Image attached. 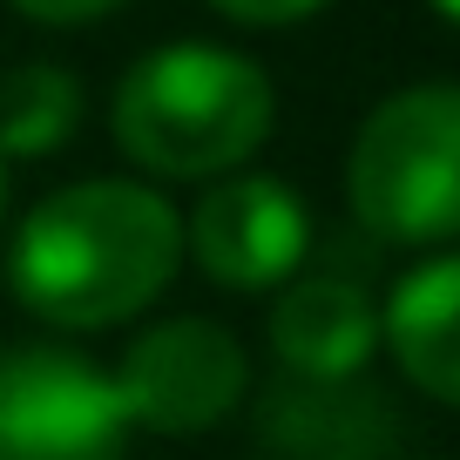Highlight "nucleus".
<instances>
[{
  "mask_svg": "<svg viewBox=\"0 0 460 460\" xmlns=\"http://www.w3.org/2000/svg\"><path fill=\"white\" fill-rule=\"evenodd\" d=\"M345 197L386 244H440L460 230V82L386 95L352 136Z\"/></svg>",
  "mask_w": 460,
  "mask_h": 460,
  "instance_id": "obj_3",
  "label": "nucleus"
},
{
  "mask_svg": "<svg viewBox=\"0 0 460 460\" xmlns=\"http://www.w3.org/2000/svg\"><path fill=\"white\" fill-rule=\"evenodd\" d=\"M183 237L217 285L264 291V285H285L305 264L312 217H305L298 190L278 183V176H230V183H217L197 203Z\"/></svg>",
  "mask_w": 460,
  "mask_h": 460,
  "instance_id": "obj_6",
  "label": "nucleus"
},
{
  "mask_svg": "<svg viewBox=\"0 0 460 460\" xmlns=\"http://www.w3.org/2000/svg\"><path fill=\"white\" fill-rule=\"evenodd\" d=\"M251 366L244 345L210 318H163L143 339H129L122 373H115V400L129 413V427L149 433H203L244 400Z\"/></svg>",
  "mask_w": 460,
  "mask_h": 460,
  "instance_id": "obj_5",
  "label": "nucleus"
},
{
  "mask_svg": "<svg viewBox=\"0 0 460 460\" xmlns=\"http://www.w3.org/2000/svg\"><path fill=\"white\" fill-rule=\"evenodd\" d=\"M82 122V82L55 61H28L0 82V156H48Z\"/></svg>",
  "mask_w": 460,
  "mask_h": 460,
  "instance_id": "obj_10",
  "label": "nucleus"
},
{
  "mask_svg": "<svg viewBox=\"0 0 460 460\" xmlns=\"http://www.w3.org/2000/svg\"><path fill=\"white\" fill-rule=\"evenodd\" d=\"M379 339L420 393L460 406V251L427 258L393 285L379 312Z\"/></svg>",
  "mask_w": 460,
  "mask_h": 460,
  "instance_id": "obj_9",
  "label": "nucleus"
},
{
  "mask_svg": "<svg viewBox=\"0 0 460 460\" xmlns=\"http://www.w3.org/2000/svg\"><path fill=\"white\" fill-rule=\"evenodd\" d=\"M217 14H230V21H251V28H285V21H305V14H318L325 0H210Z\"/></svg>",
  "mask_w": 460,
  "mask_h": 460,
  "instance_id": "obj_11",
  "label": "nucleus"
},
{
  "mask_svg": "<svg viewBox=\"0 0 460 460\" xmlns=\"http://www.w3.org/2000/svg\"><path fill=\"white\" fill-rule=\"evenodd\" d=\"M379 345V312L352 278H298L271 312V352L291 379H359Z\"/></svg>",
  "mask_w": 460,
  "mask_h": 460,
  "instance_id": "obj_8",
  "label": "nucleus"
},
{
  "mask_svg": "<svg viewBox=\"0 0 460 460\" xmlns=\"http://www.w3.org/2000/svg\"><path fill=\"white\" fill-rule=\"evenodd\" d=\"M129 413L102 366L61 345L0 352V460H122Z\"/></svg>",
  "mask_w": 460,
  "mask_h": 460,
  "instance_id": "obj_4",
  "label": "nucleus"
},
{
  "mask_svg": "<svg viewBox=\"0 0 460 460\" xmlns=\"http://www.w3.org/2000/svg\"><path fill=\"white\" fill-rule=\"evenodd\" d=\"M183 258V217L143 183H68L28 210L14 237V298L34 318L95 332L143 312Z\"/></svg>",
  "mask_w": 460,
  "mask_h": 460,
  "instance_id": "obj_1",
  "label": "nucleus"
},
{
  "mask_svg": "<svg viewBox=\"0 0 460 460\" xmlns=\"http://www.w3.org/2000/svg\"><path fill=\"white\" fill-rule=\"evenodd\" d=\"M264 440L285 460H386L400 413L373 379H278L264 393Z\"/></svg>",
  "mask_w": 460,
  "mask_h": 460,
  "instance_id": "obj_7",
  "label": "nucleus"
},
{
  "mask_svg": "<svg viewBox=\"0 0 460 460\" xmlns=\"http://www.w3.org/2000/svg\"><path fill=\"white\" fill-rule=\"evenodd\" d=\"M433 7H440V14L454 21V28H460V0H433Z\"/></svg>",
  "mask_w": 460,
  "mask_h": 460,
  "instance_id": "obj_13",
  "label": "nucleus"
},
{
  "mask_svg": "<svg viewBox=\"0 0 460 460\" xmlns=\"http://www.w3.org/2000/svg\"><path fill=\"white\" fill-rule=\"evenodd\" d=\"M21 14H34V21H48V28H75V21H95V14H109V7H122V0H14Z\"/></svg>",
  "mask_w": 460,
  "mask_h": 460,
  "instance_id": "obj_12",
  "label": "nucleus"
},
{
  "mask_svg": "<svg viewBox=\"0 0 460 460\" xmlns=\"http://www.w3.org/2000/svg\"><path fill=\"white\" fill-rule=\"evenodd\" d=\"M0 210H7V156H0Z\"/></svg>",
  "mask_w": 460,
  "mask_h": 460,
  "instance_id": "obj_14",
  "label": "nucleus"
},
{
  "mask_svg": "<svg viewBox=\"0 0 460 460\" xmlns=\"http://www.w3.org/2000/svg\"><path fill=\"white\" fill-rule=\"evenodd\" d=\"M271 136V75L217 41H170L115 88V143L156 176H224Z\"/></svg>",
  "mask_w": 460,
  "mask_h": 460,
  "instance_id": "obj_2",
  "label": "nucleus"
}]
</instances>
